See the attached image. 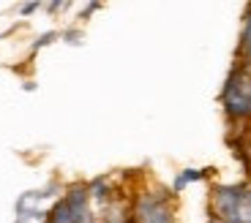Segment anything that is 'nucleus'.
<instances>
[{
  "mask_svg": "<svg viewBox=\"0 0 251 223\" xmlns=\"http://www.w3.org/2000/svg\"><path fill=\"white\" fill-rule=\"evenodd\" d=\"M210 218L216 223H251V182L213 185Z\"/></svg>",
  "mask_w": 251,
  "mask_h": 223,
  "instance_id": "obj_1",
  "label": "nucleus"
},
{
  "mask_svg": "<svg viewBox=\"0 0 251 223\" xmlns=\"http://www.w3.org/2000/svg\"><path fill=\"white\" fill-rule=\"evenodd\" d=\"M221 106L229 123H251V71L238 63L221 87Z\"/></svg>",
  "mask_w": 251,
  "mask_h": 223,
  "instance_id": "obj_2",
  "label": "nucleus"
},
{
  "mask_svg": "<svg viewBox=\"0 0 251 223\" xmlns=\"http://www.w3.org/2000/svg\"><path fill=\"white\" fill-rule=\"evenodd\" d=\"M131 223H175V193L172 188H151L134 196Z\"/></svg>",
  "mask_w": 251,
  "mask_h": 223,
  "instance_id": "obj_3",
  "label": "nucleus"
},
{
  "mask_svg": "<svg viewBox=\"0 0 251 223\" xmlns=\"http://www.w3.org/2000/svg\"><path fill=\"white\" fill-rule=\"evenodd\" d=\"M238 66L251 71V6L246 8L243 17V30H240V44H238Z\"/></svg>",
  "mask_w": 251,
  "mask_h": 223,
  "instance_id": "obj_4",
  "label": "nucleus"
},
{
  "mask_svg": "<svg viewBox=\"0 0 251 223\" xmlns=\"http://www.w3.org/2000/svg\"><path fill=\"white\" fill-rule=\"evenodd\" d=\"M44 223H76L71 210H69V204H66V199H57L55 204H52V210L47 212Z\"/></svg>",
  "mask_w": 251,
  "mask_h": 223,
  "instance_id": "obj_5",
  "label": "nucleus"
},
{
  "mask_svg": "<svg viewBox=\"0 0 251 223\" xmlns=\"http://www.w3.org/2000/svg\"><path fill=\"white\" fill-rule=\"evenodd\" d=\"M202 177H205V172H202V169H186V172H180V174H177V180L172 182V193L177 196V193H180L186 185H191V182L202 180Z\"/></svg>",
  "mask_w": 251,
  "mask_h": 223,
  "instance_id": "obj_6",
  "label": "nucleus"
},
{
  "mask_svg": "<svg viewBox=\"0 0 251 223\" xmlns=\"http://www.w3.org/2000/svg\"><path fill=\"white\" fill-rule=\"evenodd\" d=\"M55 38H57V33H47V36H41L36 44H33V49H41V46H47V44H52Z\"/></svg>",
  "mask_w": 251,
  "mask_h": 223,
  "instance_id": "obj_7",
  "label": "nucleus"
},
{
  "mask_svg": "<svg viewBox=\"0 0 251 223\" xmlns=\"http://www.w3.org/2000/svg\"><path fill=\"white\" fill-rule=\"evenodd\" d=\"M36 8H38V3H25V6H22V14L27 17V14H33Z\"/></svg>",
  "mask_w": 251,
  "mask_h": 223,
  "instance_id": "obj_8",
  "label": "nucleus"
}]
</instances>
